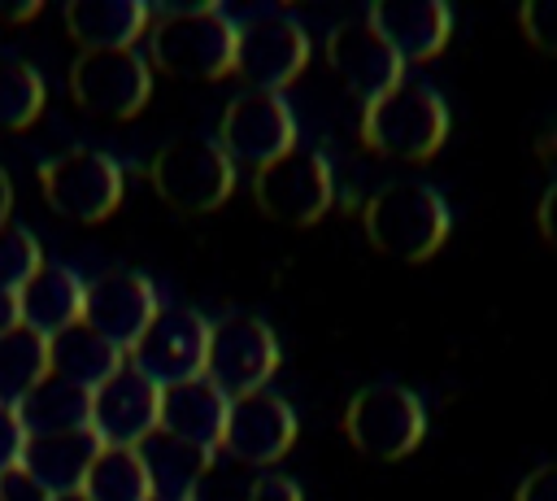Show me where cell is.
<instances>
[{"mask_svg": "<svg viewBox=\"0 0 557 501\" xmlns=\"http://www.w3.org/2000/svg\"><path fill=\"white\" fill-rule=\"evenodd\" d=\"M17 418L26 427V436H61V431H83L91 427V392L74 388L57 375H48L35 392L22 396Z\"/></svg>", "mask_w": 557, "mask_h": 501, "instance_id": "cell-24", "label": "cell"}, {"mask_svg": "<svg viewBox=\"0 0 557 501\" xmlns=\"http://www.w3.org/2000/svg\"><path fill=\"white\" fill-rule=\"evenodd\" d=\"M26 427H22V418H17V410H9V405H0V479L9 475V471H17L22 466V457H26Z\"/></svg>", "mask_w": 557, "mask_h": 501, "instance_id": "cell-30", "label": "cell"}, {"mask_svg": "<svg viewBox=\"0 0 557 501\" xmlns=\"http://www.w3.org/2000/svg\"><path fill=\"white\" fill-rule=\"evenodd\" d=\"M252 200L283 227H309L335 205V174L318 148H292L287 157L252 174Z\"/></svg>", "mask_w": 557, "mask_h": 501, "instance_id": "cell-6", "label": "cell"}, {"mask_svg": "<svg viewBox=\"0 0 557 501\" xmlns=\"http://www.w3.org/2000/svg\"><path fill=\"white\" fill-rule=\"evenodd\" d=\"M518 26H522V35L540 52H553L557 57V0H531V4H522Z\"/></svg>", "mask_w": 557, "mask_h": 501, "instance_id": "cell-29", "label": "cell"}, {"mask_svg": "<svg viewBox=\"0 0 557 501\" xmlns=\"http://www.w3.org/2000/svg\"><path fill=\"white\" fill-rule=\"evenodd\" d=\"M44 109V78L17 57H0V131H22Z\"/></svg>", "mask_w": 557, "mask_h": 501, "instance_id": "cell-27", "label": "cell"}, {"mask_svg": "<svg viewBox=\"0 0 557 501\" xmlns=\"http://www.w3.org/2000/svg\"><path fill=\"white\" fill-rule=\"evenodd\" d=\"M535 222H540V235L557 248V183H548V187H544L540 209H535Z\"/></svg>", "mask_w": 557, "mask_h": 501, "instance_id": "cell-34", "label": "cell"}, {"mask_svg": "<svg viewBox=\"0 0 557 501\" xmlns=\"http://www.w3.org/2000/svg\"><path fill=\"white\" fill-rule=\"evenodd\" d=\"M44 266L39 257V244L26 227H13V222H0V292H22L26 279Z\"/></svg>", "mask_w": 557, "mask_h": 501, "instance_id": "cell-28", "label": "cell"}, {"mask_svg": "<svg viewBox=\"0 0 557 501\" xmlns=\"http://www.w3.org/2000/svg\"><path fill=\"white\" fill-rule=\"evenodd\" d=\"M87 501H152V479L139 449H100L83 484Z\"/></svg>", "mask_w": 557, "mask_h": 501, "instance_id": "cell-26", "label": "cell"}, {"mask_svg": "<svg viewBox=\"0 0 557 501\" xmlns=\"http://www.w3.org/2000/svg\"><path fill=\"white\" fill-rule=\"evenodd\" d=\"M244 501H305V497H300V488H296L292 479H283V475H257Z\"/></svg>", "mask_w": 557, "mask_h": 501, "instance_id": "cell-32", "label": "cell"}, {"mask_svg": "<svg viewBox=\"0 0 557 501\" xmlns=\"http://www.w3.org/2000/svg\"><path fill=\"white\" fill-rule=\"evenodd\" d=\"M83 301H87V283L65 270V266H39L26 288L17 292V309H22V327L39 331L44 340L70 331L74 322H83Z\"/></svg>", "mask_w": 557, "mask_h": 501, "instance_id": "cell-21", "label": "cell"}, {"mask_svg": "<svg viewBox=\"0 0 557 501\" xmlns=\"http://www.w3.org/2000/svg\"><path fill=\"white\" fill-rule=\"evenodd\" d=\"M9 205H13V187H9V174L0 170V222H9Z\"/></svg>", "mask_w": 557, "mask_h": 501, "instance_id": "cell-38", "label": "cell"}, {"mask_svg": "<svg viewBox=\"0 0 557 501\" xmlns=\"http://www.w3.org/2000/svg\"><path fill=\"white\" fill-rule=\"evenodd\" d=\"M100 440L91 427L83 431H61V436H30L26 440V457H22V471L52 497H70V492H83L87 484V471L91 462L100 457Z\"/></svg>", "mask_w": 557, "mask_h": 501, "instance_id": "cell-19", "label": "cell"}, {"mask_svg": "<svg viewBox=\"0 0 557 501\" xmlns=\"http://www.w3.org/2000/svg\"><path fill=\"white\" fill-rule=\"evenodd\" d=\"M52 501H87L83 492H70V497H52Z\"/></svg>", "mask_w": 557, "mask_h": 501, "instance_id": "cell-39", "label": "cell"}, {"mask_svg": "<svg viewBox=\"0 0 557 501\" xmlns=\"http://www.w3.org/2000/svg\"><path fill=\"white\" fill-rule=\"evenodd\" d=\"M540 157L557 170V131H548V135H540Z\"/></svg>", "mask_w": 557, "mask_h": 501, "instance_id": "cell-37", "label": "cell"}, {"mask_svg": "<svg viewBox=\"0 0 557 501\" xmlns=\"http://www.w3.org/2000/svg\"><path fill=\"white\" fill-rule=\"evenodd\" d=\"M152 26L148 4L139 0H74L65 9V30L83 52L135 48Z\"/></svg>", "mask_w": 557, "mask_h": 501, "instance_id": "cell-20", "label": "cell"}, {"mask_svg": "<svg viewBox=\"0 0 557 501\" xmlns=\"http://www.w3.org/2000/svg\"><path fill=\"white\" fill-rule=\"evenodd\" d=\"M366 22L405 65L440 57L453 35V9L444 0H379L370 4Z\"/></svg>", "mask_w": 557, "mask_h": 501, "instance_id": "cell-17", "label": "cell"}, {"mask_svg": "<svg viewBox=\"0 0 557 501\" xmlns=\"http://www.w3.org/2000/svg\"><path fill=\"white\" fill-rule=\"evenodd\" d=\"M513 501H557V462L535 466V471H531V475L518 484Z\"/></svg>", "mask_w": 557, "mask_h": 501, "instance_id": "cell-31", "label": "cell"}, {"mask_svg": "<svg viewBox=\"0 0 557 501\" xmlns=\"http://www.w3.org/2000/svg\"><path fill=\"white\" fill-rule=\"evenodd\" d=\"M296 113L278 91H239L218 122V144L235 166H270L296 148Z\"/></svg>", "mask_w": 557, "mask_h": 501, "instance_id": "cell-9", "label": "cell"}, {"mask_svg": "<svg viewBox=\"0 0 557 501\" xmlns=\"http://www.w3.org/2000/svg\"><path fill=\"white\" fill-rule=\"evenodd\" d=\"M205 357H209V322L196 309H161L157 322L126 353V362L157 388L200 379Z\"/></svg>", "mask_w": 557, "mask_h": 501, "instance_id": "cell-12", "label": "cell"}, {"mask_svg": "<svg viewBox=\"0 0 557 501\" xmlns=\"http://www.w3.org/2000/svg\"><path fill=\"white\" fill-rule=\"evenodd\" d=\"M226 410H231V396L218 392L205 375L187 379V383H170V388H161V427L157 431L213 453V449H222Z\"/></svg>", "mask_w": 557, "mask_h": 501, "instance_id": "cell-18", "label": "cell"}, {"mask_svg": "<svg viewBox=\"0 0 557 501\" xmlns=\"http://www.w3.org/2000/svg\"><path fill=\"white\" fill-rule=\"evenodd\" d=\"M361 222H366V240L379 253H387L396 261H426L448 240L453 213L431 183L396 179V183H383L379 192H370Z\"/></svg>", "mask_w": 557, "mask_h": 501, "instance_id": "cell-2", "label": "cell"}, {"mask_svg": "<svg viewBox=\"0 0 557 501\" xmlns=\"http://www.w3.org/2000/svg\"><path fill=\"white\" fill-rule=\"evenodd\" d=\"M35 13H39L35 0H26V4H0V22H26V17H35Z\"/></svg>", "mask_w": 557, "mask_h": 501, "instance_id": "cell-36", "label": "cell"}, {"mask_svg": "<svg viewBox=\"0 0 557 501\" xmlns=\"http://www.w3.org/2000/svg\"><path fill=\"white\" fill-rule=\"evenodd\" d=\"M239 22H231L218 4H183L161 9L148 26V57L157 70L174 78H222L235 74Z\"/></svg>", "mask_w": 557, "mask_h": 501, "instance_id": "cell-1", "label": "cell"}, {"mask_svg": "<svg viewBox=\"0 0 557 501\" xmlns=\"http://www.w3.org/2000/svg\"><path fill=\"white\" fill-rule=\"evenodd\" d=\"M283 353H278V335L252 318V314H226L218 322H209V357H205V379L235 396L261 392L274 370H278Z\"/></svg>", "mask_w": 557, "mask_h": 501, "instance_id": "cell-7", "label": "cell"}, {"mask_svg": "<svg viewBox=\"0 0 557 501\" xmlns=\"http://www.w3.org/2000/svg\"><path fill=\"white\" fill-rule=\"evenodd\" d=\"M22 327V309H17V292H0V340L9 331Z\"/></svg>", "mask_w": 557, "mask_h": 501, "instance_id": "cell-35", "label": "cell"}, {"mask_svg": "<svg viewBox=\"0 0 557 501\" xmlns=\"http://www.w3.org/2000/svg\"><path fill=\"white\" fill-rule=\"evenodd\" d=\"M361 139L379 157L426 161L448 139V105L435 87L405 78L392 91L361 105Z\"/></svg>", "mask_w": 557, "mask_h": 501, "instance_id": "cell-3", "label": "cell"}, {"mask_svg": "<svg viewBox=\"0 0 557 501\" xmlns=\"http://www.w3.org/2000/svg\"><path fill=\"white\" fill-rule=\"evenodd\" d=\"M52 375L48 340L30 327H17L0 340V405L17 410L26 392H35Z\"/></svg>", "mask_w": 557, "mask_h": 501, "instance_id": "cell-25", "label": "cell"}, {"mask_svg": "<svg viewBox=\"0 0 557 501\" xmlns=\"http://www.w3.org/2000/svg\"><path fill=\"white\" fill-rule=\"evenodd\" d=\"M157 314H161L157 288L135 270H109L87 283L83 322L122 353H131L139 344V335L157 322Z\"/></svg>", "mask_w": 557, "mask_h": 501, "instance_id": "cell-13", "label": "cell"}, {"mask_svg": "<svg viewBox=\"0 0 557 501\" xmlns=\"http://www.w3.org/2000/svg\"><path fill=\"white\" fill-rule=\"evenodd\" d=\"M326 65L366 105L374 96L392 91L396 83H405V61L383 44V35L366 17H348V22L331 26V35H326Z\"/></svg>", "mask_w": 557, "mask_h": 501, "instance_id": "cell-16", "label": "cell"}, {"mask_svg": "<svg viewBox=\"0 0 557 501\" xmlns=\"http://www.w3.org/2000/svg\"><path fill=\"white\" fill-rule=\"evenodd\" d=\"M70 96L96 118H135L152 96V65L135 48L78 52L70 65Z\"/></svg>", "mask_w": 557, "mask_h": 501, "instance_id": "cell-10", "label": "cell"}, {"mask_svg": "<svg viewBox=\"0 0 557 501\" xmlns=\"http://www.w3.org/2000/svg\"><path fill=\"white\" fill-rule=\"evenodd\" d=\"M148 179L170 209L209 213L235 192V161L218 139H174L152 157Z\"/></svg>", "mask_w": 557, "mask_h": 501, "instance_id": "cell-5", "label": "cell"}, {"mask_svg": "<svg viewBox=\"0 0 557 501\" xmlns=\"http://www.w3.org/2000/svg\"><path fill=\"white\" fill-rule=\"evenodd\" d=\"M139 457L148 466L152 479V497H178V501H196V488L209 479L213 471V453L196 449L187 440H174L165 431H152L139 444Z\"/></svg>", "mask_w": 557, "mask_h": 501, "instance_id": "cell-23", "label": "cell"}, {"mask_svg": "<svg viewBox=\"0 0 557 501\" xmlns=\"http://www.w3.org/2000/svg\"><path fill=\"white\" fill-rule=\"evenodd\" d=\"M48 362H52V375L57 379L96 392L100 383H109L126 366V353L113 349L104 335H96L87 322H74L70 331H61V335L48 340Z\"/></svg>", "mask_w": 557, "mask_h": 501, "instance_id": "cell-22", "label": "cell"}, {"mask_svg": "<svg viewBox=\"0 0 557 501\" xmlns=\"http://www.w3.org/2000/svg\"><path fill=\"white\" fill-rule=\"evenodd\" d=\"M44 200L74 222H100L122 205V166L100 148H70L39 166Z\"/></svg>", "mask_w": 557, "mask_h": 501, "instance_id": "cell-8", "label": "cell"}, {"mask_svg": "<svg viewBox=\"0 0 557 501\" xmlns=\"http://www.w3.org/2000/svg\"><path fill=\"white\" fill-rule=\"evenodd\" d=\"M0 501H52V492H44V488L17 466V471H9V475L0 479Z\"/></svg>", "mask_w": 557, "mask_h": 501, "instance_id": "cell-33", "label": "cell"}, {"mask_svg": "<svg viewBox=\"0 0 557 501\" xmlns=\"http://www.w3.org/2000/svg\"><path fill=\"white\" fill-rule=\"evenodd\" d=\"M152 501H178V497H152Z\"/></svg>", "mask_w": 557, "mask_h": 501, "instance_id": "cell-40", "label": "cell"}, {"mask_svg": "<svg viewBox=\"0 0 557 501\" xmlns=\"http://www.w3.org/2000/svg\"><path fill=\"white\" fill-rule=\"evenodd\" d=\"M161 427V388L131 362L91 392V431L109 449H139Z\"/></svg>", "mask_w": 557, "mask_h": 501, "instance_id": "cell-14", "label": "cell"}, {"mask_svg": "<svg viewBox=\"0 0 557 501\" xmlns=\"http://www.w3.org/2000/svg\"><path fill=\"white\" fill-rule=\"evenodd\" d=\"M292 444H296V410L278 392L261 388V392H248V396H235L231 401L222 449L235 462H244V466H270Z\"/></svg>", "mask_w": 557, "mask_h": 501, "instance_id": "cell-15", "label": "cell"}, {"mask_svg": "<svg viewBox=\"0 0 557 501\" xmlns=\"http://www.w3.org/2000/svg\"><path fill=\"white\" fill-rule=\"evenodd\" d=\"M309 65V35L296 17L265 13L239 26V48H235V74L252 91H278L300 78Z\"/></svg>", "mask_w": 557, "mask_h": 501, "instance_id": "cell-11", "label": "cell"}, {"mask_svg": "<svg viewBox=\"0 0 557 501\" xmlns=\"http://www.w3.org/2000/svg\"><path fill=\"white\" fill-rule=\"evenodd\" d=\"M344 431L357 453L379 462L409 457L426 436V405L400 383H370L344 410Z\"/></svg>", "mask_w": 557, "mask_h": 501, "instance_id": "cell-4", "label": "cell"}]
</instances>
